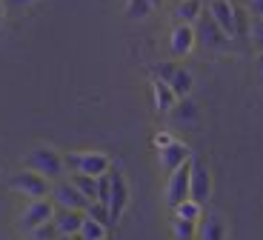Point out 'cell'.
<instances>
[{"label": "cell", "instance_id": "cell-1", "mask_svg": "<svg viewBox=\"0 0 263 240\" xmlns=\"http://www.w3.org/2000/svg\"><path fill=\"white\" fill-rule=\"evenodd\" d=\"M192 26H195V40L200 46H206V49H212V52H226V49H229V40L232 38L217 26L215 17H212L206 9H203V14H200Z\"/></svg>", "mask_w": 263, "mask_h": 240}, {"label": "cell", "instance_id": "cell-2", "mask_svg": "<svg viewBox=\"0 0 263 240\" xmlns=\"http://www.w3.org/2000/svg\"><path fill=\"white\" fill-rule=\"evenodd\" d=\"M29 169L43 175L46 180H58V177L63 175L66 163H63V155H58V152L49 149V146H40V149L29 152Z\"/></svg>", "mask_w": 263, "mask_h": 240}, {"label": "cell", "instance_id": "cell-3", "mask_svg": "<svg viewBox=\"0 0 263 240\" xmlns=\"http://www.w3.org/2000/svg\"><path fill=\"white\" fill-rule=\"evenodd\" d=\"M63 163L69 172H83V175L100 177L109 172V157L103 152H74V155H63Z\"/></svg>", "mask_w": 263, "mask_h": 240}, {"label": "cell", "instance_id": "cell-4", "mask_svg": "<svg viewBox=\"0 0 263 240\" xmlns=\"http://www.w3.org/2000/svg\"><path fill=\"white\" fill-rule=\"evenodd\" d=\"M192 172H189V200L200 203L203 206L206 200L212 197V175L206 169V163L200 157H189Z\"/></svg>", "mask_w": 263, "mask_h": 240}, {"label": "cell", "instance_id": "cell-5", "mask_svg": "<svg viewBox=\"0 0 263 240\" xmlns=\"http://www.w3.org/2000/svg\"><path fill=\"white\" fill-rule=\"evenodd\" d=\"M9 186L14 189V192H20V195L32 197V200H37V197H49V189H52V183L46 180L43 175H37V172H17V175L9 177Z\"/></svg>", "mask_w": 263, "mask_h": 240}, {"label": "cell", "instance_id": "cell-6", "mask_svg": "<svg viewBox=\"0 0 263 240\" xmlns=\"http://www.w3.org/2000/svg\"><path fill=\"white\" fill-rule=\"evenodd\" d=\"M49 197H52V203H54L58 209H80V212H83V209L89 206V200L80 195V189L74 186L72 180H58V183H52V189H49Z\"/></svg>", "mask_w": 263, "mask_h": 240}, {"label": "cell", "instance_id": "cell-7", "mask_svg": "<svg viewBox=\"0 0 263 240\" xmlns=\"http://www.w3.org/2000/svg\"><path fill=\"white\" fill-rule=\"evenodd\" d=\"M189 172L192 163L186 160L183 166H178L175 172H169V183H166V203L172 209L180 206L183 200H189Z\"/></svg>", "mask_w": 263, "mask_h": 240}, {"label": "cell", "instance_id": "cell-8", "mask_svg": "<svg viewBox=\"0 0 263 240\" xmlns=\"http://www.w3.org/2000/svg\"><path fill=\"white\" fill-rule=\"evenodd\" d=\"M52 217H54L52 197H37V200H32V203H29V209L23 212V217H20V229H23V232H32L34 226L52 220Z\"/></svg>", "mask_w": 263, "mask_h": 240}, {"label": "cell", "instance_id": "cell-9", "mask_svg": "<svg viewBox=\"0 0 263 240\" xmlns=\"http://www.w3.org/2000/svg\"><path fill=\"white\" fill-rule=\"evenodd\" d=\"M109 220H112V226L120 220V214L126 212V206H129V186H126V177L120 175V172H112V192H109Z\"/></svg>", "mask_w": 263, "mask_h": 240}, {"label": "cell", "instance_id": "cell-10", "mask_svg": "<svg viewBox=\"0 0 263 240\" xmlns=\"http://www.w3.org/2000/svg\"><path fill=\"white\" fill-rule=\"evenodd\" d=\"M206 12L215 17V23L223 29L229 38H237V26H235V3L229 0H209L206 3Z\"/></svg>", "mask_w": 263, "mask_h": 240}, {"label": "cell", "instance_id": "cell-11", "mask_svg": "<svg viewBox=\"0 0 263 240\" xmlns=\"http://www.w3.org/2000/svg\"><path fill=\"white\" fill-rule=\"evenodd\" d=\"M195 26L189 23H178V26L172 29V38H169V49L175 58H186V54L195 49Z\"/></svg>", "mask_w": 263, "mask_h": 240}, {"label": "cell", "instance_id": "cell-12", "mask_svg": "<svg viewBox=\"0 0 263 240\" xmlns=\"http://www.w3.org/2000/svg\"><path fill=\"white\" fill-rule=\"evenodd\" d=\"M189 157H192L189 146H183V143H178V140H169L166 146H160V169L175 172L178 166H183Z\"/></svg>", "mask_w": 263, "mask_h": 240}, {"label": "cell", "instance_id": "cell-13", "mask_svg": "<svg viewBox=\"0 0 263 240\" xmlns=\"http://www.w3.org/2000/svg\"><path fill=\"white\" fill-rule=\"evenodd\" d=\"M83 217H86V212H80V209H58L54 206L52 220L60 234H78L80 226H83Z\"/></svg>", "mask_w": 263, "mask_h": 240}, {"label": "cell", "instance_id": "cell-14", "mask_svg": "<svg viewBox=\"0 0 263 240\" xmlns=\"http://www.w3.org/2000/svg\"><path fill=\"white\" fill-rule=\"evenodd\" d=\"M169 115H172V120H175V126H192V123H197L200 112H197L195 100H189V95H186V98H178V103L172 106Z\"/></svg>", "mask_w": 263, "mask_h": 240}, {"label": "cell", "instance_id": "cell-15", "mask_svg": "<svg viewBox=\"0 0 263 240\" xmlns=\"http://www.w3.org/2000/svg\"><path fill=\"white\" fill-rule=\"evenodd\" d=\"M197 234H200V240H226L229 226L220 214H206V220L197 226Z\"/></svg>", "mask_w": 263, "mask_h": 240}, {"label": "cell", "instance_id": "cell-16", "mask_svg": "<svg viewBox=\"0 0 263 240\" xmlns=\"http://www.w3.org/2000/svg\"><path fill=\"white\" fill-rule=\"evenodd\" d=\"M152 89H155V106H158V112H166V115H169L172 106L178 103V95L172 91V86L166 83V80H155Z\"/></svg>", "mask_w": 263, "mask_h": 240}, {"label": "cell", "instance_id": "cell-17", "mask_svg": "<svg viewBox=\"0 0 263 240\" xmlns=\"http://www.w3.org/2000/svg\"><path fill=\"white\" fill-rule=\"evenodd\" d=\"M200 14H203V0H180V3H175V17L180 23H189L192 26Z\"/></svg>", "mask_w": 263, "mask_h": 240}, {"label": "cell", "instance_id": "cell-18", "mask_svg": "<svg viewBox=\"0 0 263 240\" xmlns=\"http://www.w3.org/2000/svg\"><path fill=\"white\" fill-rule=\"evenodd\" d=\"M169 86H172V91H175L178 98H186V95L195 89V78H192L189 69L178 66V69H175V75H172V80H169Z\"/></svg>", "mask_w": 263, "mask_h": 240}, {"label": "cell", "instance_id": "cell-19", "mask_svg": "<svg viewBox=\"0 0 263 240\" xmlns=\"http://www.w3.org/2000/svg\"><path fill=\"white\" fill-rule=\"evenodd\" d=\"M69 180H72L74 186L80 189V195H83L89 203H92V200H98V177L83 175V172H72V177H69Z\"/></svg>", "mask_w": 263, "mask_h": 240}, {"label": "cell", "instance_id": "cell-20", "mask_svg": "<svg viewBox=\"0 0 263 240\" xmlns=\"http://www.w3.org/2000/svg\"><path fill=\"white\" fill-rule=\"evenodd\" d=\"M195 232H197V220L175 217V223H172V234H175V240H195Z\"/></svg>", "mask_w": 263, "mask_h": 240}, {"label": "cell", "instance_id": "cell-21", "mask_svg": "<svg viewBox=\"0 0 263 240\" xmlns=\"http://www.w3.org/2000/svg\"><path fill=\"white\" fill-rule=\"evenodd\" d=\"M80 240H103L106 237V226L98 220H92V217H83V226H80L78 232Z\"/></svg>", "mask_w": 263, "mask_h": 240}, {"label": "cell", "instance_id": "cell-22", "mask_svg": "<svg viewBox=\"0 0 263 240\" xmlns=\"http://www.w3.org/2000/svg\"><path fill=\"white\" fill-rule=\"evenodd\" d=\"M152 12H155V6H152L149 0H129V3H126V14H129L132 20H146Z\"/></svg>", "mask_w": 263, "mask_h": 240}, {"label": "cell", "instance_id": "cell-23", "mask_svg": "<svg viewBox=\"0 0 263 240\" xmlns=\"http://www.w3.org/2000/svg\"><path fill=\"white\" fill-rule=\"evenodd\" d=\"M83 212H86V217H92V220L103 223L106 229L112 226V220H109V206H106V203H98V200H92L89 206L83 209Z\"/></svg>", "mask_w": 263, "mask_h": 240}, {"label": "cell", "instance_id": "cell-24", "mask_svg": "<svg viewBox=\"0 0 263 240\" xmlns=\"http://www.w3.org/2000/svg\"><path fill=\"white\" fill-rule=\"evenodd\" d=\"M32 237L34 240H58L60 232H58V226H54V220H46V223H40V226L32 229Z\"/></svg>", "mask_w": 263, "mask_h": 240}, {"label": "cell", "instance_id": "cell-25", "mask_svg": "<svg viewBox=\"0 0 263 240\" xmlns=\"http://www.w3.org/2000/svg\"><path fill=\"white\" fill-rule=\"evenodd\" d=\"M175 214H178V217H186V220H197V217H200V203L183 200L180 206H175Z\"/></svg>", "mask_w": 263, "mask_h": 240}, {"label": "cell", "instance_id": "cell-26", "mask_svg": "<svg viewBox=\"0 0 263 240\" xmlns=\"http://www.w3.org/2000/svg\"><path fill=\"white\" fill-rule=\"evenodd\" d=\"M246 38L263 52V17H252L249 20V34H246Z\"/></svg>", "mask_w": 263, "mask_h": 240}, {"label": "cell", "instance_id": "cell-27", "mask_svg": "<svg viewBox=\"0 0 263 240\" xmlns=\"http://www.w3.org/2000/svg\"><path fill=\"white\" fill-rule=\"evenodd\" d=\"M175 69H178L175 63H158L155 66V75H158V80H166V83H169L172 75H175Z\"/></svg>", "mask_w": 263, "mask_h": 240}, {"label": "cell", "instance_id": "cell-28", "mask_svg": "<svg viewBox=\"0 0 263 240\" xmlns=\"http://www.w3.org/2000/svg\"><path fill=\"white\" fill-rule=\"evenodd\" d=\"M246 12L249 17H263V0H246Z\"/></svg>", "mask_w": 263, "mask_h": 240}, {"label": "cell", "instance_id": "cell-29", "mask_svg": "<svg viewBox=\"0 0 263 240\" xmlns=\"http://www.w3.org/2000/svg\"><path fill=\"white\" fill-rule=\"evenodd\" d=\"M12 6H29V3H34V0H9Z\"/></svg>", "mask_w": 263, "mask_h": 240}, {"label": "cell", "instance_id": "cell-30", "mask_svg": "<svg viewBox=\"0 0 263 240\" xmlns=\"http://www.w3.org/2000/svg\"><path fill=\"white\" fill-rule=\"evenodd\" d=\"M58 240H80V237H78V234H60Z\"/></svg>", "mask_w": 263, "mask_h": 240}, {"label": "cell", "instance_id": "cell-31", "mask_svg": "<svg viewBox=\"0 0 263 240\" xmlns=\"http://www.w3.org/2000/svg\"><path fill=\"white\" fill-rule=\"evenodd\" d=\"M149 3H152V6H155V9H158L160 3H163V0H149Z\"/></svg>", "mask_w": 263, "mask_h": 240}, {"label": "cell", "instance_id": "cell-32", "mask_svg": "<svg viewBox=\"0 0 263 240\" xmlns=\"http://www.w3.org/2000/svg\"><path fill=\"white\" fill-rule=\"evenodd\" d=\"M0 23H3V3H0Z\"/></svg>", "mask_w": 263, "mask_h": 240}, {"label": "cell", "instance_id": "cell-33", "mask_svg": "<svg viewBox=\"0 0 263 240\" xmlns=\"http://www.w3.org/2000/svg\"><path fill=\"white\" fill-rule=\"evenodd\" d=\"M229 3H246V0H229Z\"/></svg>", "mask_w": 263, "mask_h": 240}, {"label": "cell", "instance_id": "cell-34", "mask_svg": "<svg viewBox=\"0 0 263 240\" xmlns=\"http://www.w3.org/2000/svg\"><path fill=\"white\" fill-rule=\"evenodd\" d=\"M260 75H263V58H260Z\"/></svg>", "mask_w": 263, "mask_h": 240}, {"label": "cell", "instance_id": "cell-35", "mask_svg": "<svg viewBox=\"0 0 263 240\" xmlns=\"http://www.w3.org/2000/svg\"><path fill=\"white\" fill-rule=\"evenodd\" d=\"M172 3H180V0H172Z\"/></svg>", "mask_w": 263, "mask_h": 240}, {"label": "cell", "instance_id": "cell-36", "mask_svg": "<svg viewBox=\"0 0 263 240\" xmlns=\"http://www.w3.org/2000/svg\"><path fill=\"white\" fill-rule=\"evenodd\" d=\"M203 3H209V0H203Z\"/></svg>", "mask_w": 263, "mask_h": 240}, {"label": "cell", "instance_id": "cell-37", "mask_svg": "<svg viewBox=\"0 0 263 240\" xmlns=\"http://www.w3.org/2000/svg\"><path fill=\"white\" fill-rule=\"evenodd\" d=\"M103 240H106V237H103Z\"/></svg>", "mask_w": 263, "mask_h": 240}]
</instances>
